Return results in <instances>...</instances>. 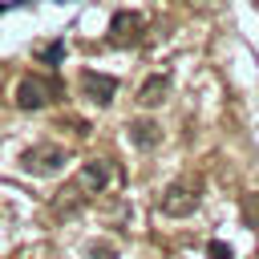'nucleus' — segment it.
I'll use <instances>...</instances> for the list:
<instances>
[{
  "label": "nucleus",
  "mask_w": 259,
  "mask_h": 259,
  "mask_svg": "<svg viewBox=\"0 0 259 259\" xmlns=\"http://www.w3.org/2000/svg\"><path fill=\"white\" fill-rule=\"evenodd\" d=\"M255 8H259V0H255Z\"/></svg>",
  "instance_id": "ddd939ff"
},
{
  "label": "nucleus",
  "mask_w": 259,
  "mask_h": 259,
  "mask_svg": "<svg viewBox=\"0 0 259 259\" xmlns=\"http://www.w3.org/2000/svg\"><path fill=\"white\" fill-rule=\"evenodd\" d=\"M243 223L251 227V231H259V190H251V194H243Z\"/></svg>",
  "instance_id": "1a4fd4ad"
},
{
  "label": "nucleus",
  "mask_w": 259,
  "mask_h": 259,
  "mask_svg": "<svg viewBox=\"0 0 259 259\" xmlns=\"http://www.w3.org/2000/svg\"><path fill=\"white\" fill-rule=\"evenodd\" d=\"M85 259H117V251L109 243H93V247H85Z\"/></svg>",
  "instance_id": "9b49d317"
},
{
  "label": "nucleus",
  "mask_w": 259,
  "mask_h": 259,
  "mask_svg": "<svg viewBox=\"0 0 259 259\" xmlns=\"http://www.w3.org/2000/svg\"><path fill=\"white\" fill-rule=\"evenodd\" d=\"M61 57H65V40H53V45L40 49V61H45V65H57Z\"/></svg>",
  "instance_id": "9d476101"
},
{
  "label": "nucleus",
  "mask_w": 259,
  "mask_h": 259,
  "mask_svg": "<svg viewBox=\"0 0 259 259\" xmlns=\"http://www.w3.org/2000/svg\"><path fill=\"white\" fill-rule=\"evenodd\" d=\"M206 251H210V259H231V247H227V243H219V239H210V247H206Z\"/></svg>",
  "instance_id": "f8f14e48"
},
{
  "label": "nucleus",
  "mask_w": 259,
  "mask_h": 259,
  "mask_svg": "<svg viewBox=\"0 0 259 259\" xmlns=\"http://www.w3.org/2000/svg\"><path fill=\"white\" fill-rule=\"evenodd\" d=\"M69 158H65V150L61 146H32V150H24V158H20V166L28 170V174H57L61 166H65Z\"/></svg>",
  "instance_id": "20e7f679"
},
{
  "label": "nucleus",
  "mask_w": 259,
  "mask_h": 259,
  "mask_svg": "<svg viewBox=\"0 0 259 259\" xmlns=\"http://www.w3.org/2000/svg\"><path fill=\"white\" fill-rule=\"evenodd\" d=\"M81 93H85L93 105H109V101H113V93H117V81H113V77H105V73L85 69V73H81Z\"/></svg>",
  "instance_id": "423d86ee"
},
{
  "label": "nucleus",
  "mask_w": 259,
  "mask_h": 259,
  "mask_svg": "<svg viewBox=\"0 0 259 259\" xmlns=\"http://www.w3.org/2000/svg\"><path fill=\"white\" fill-rule=\"evenodd\" d=\"M142 32H146V16L121 8V12H113V20H109V36H105V40L117 45V49H130V45L142 40Z\"/></svg>",
  "instance_id": "f03ea898"
},
{
  "label": "nucleus",
  "mask_w": 259,
  "mask_h": 259,
  "mask_svg": "<svg viewBox=\"0 0 259 259\" xmlns=\"http://www.w3.org/2000/svg\"><path fill=\"white\" fill-rule=\"evenodd\" d=\"M125 130H130V142H134L138 150H154V146L162 142V125L150 121V117H134Z\"/></svg>",
  "instance_id": "6e6552de"
},
{
  "label": "nucleus",
  "mask_w": 259,
  "mask_h": 259,
  "mask_svg": "<svg viewBox=\"0 0 259 259\" xmlns=\"http://www.w3.org/2000/svg\"><path fill=\"white\" fill-rule=\"evenodd\" d=\"M166 93H170V77H166V73H154V77H146V81L138 85V105H142V109H154V105L166 101Z\"/></svg>",
  "instance_id": "0eeeda50"
},
{
  "label": "nucleus",
  "mask_w": 259,
  "mask_h": 259,
  "mask_svg": "<svg viewBox=\"0 0 259 259\" xmlns=\"http://www.w3.org/2000/svg\"><path fill=\"white\" fill-rule=\"evenodd\" d=\"M109 178H113L109 162H105V158H93V162H85V166L77 170V178H73V190H77L81 198H89V194H101V190L109 186Z\"/></svg>",
  "instance_id": "7ed1b4c3"
},
{
  "label": "nucleus",
  "mask_w": 259,
  "mask_h": 259,
  "mask_svg": "<svg viewBox=\"0 0 259 259\" xmlns=\"http://www.w3.org/2000/svg\"><path fill=\"white\" fill-rule=\"evenodd\" d=\"M53 97H57V85L45 81V77H24L16 85V105L20 109H45Z\"/></svg>",
  "instance_id": "39448f33"
},
{
  "label": "nucleus",
  "mask_w": 259,
  "mask_h": 259,
  "mask_svg": "<svg viewBox=\"0 0 259 259\" xmlns=\"http://www.w3.org/2000/svg\"><path fill=\"white\" fill-rule=\"evenodd\" d=\"M198 198H202V178L198 174H182V178H174L166 190H162V214H170V219H182V214H190L194 206H198Z\"/></svg>",
  "instance_id": "f257e3e1"
}]
</instances>
